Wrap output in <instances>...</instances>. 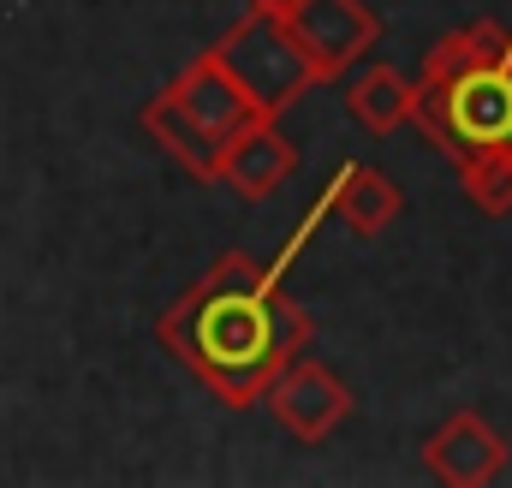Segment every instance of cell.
<instances>
[{"instance_id": "obj_1", "label": "cell", "mask_w": 512, "mask_h": 488, "mask_svg": "<svg viewBox=\"0 0 512 488\" xmlns=\"http://www.w3.org/2000/svg\"><path fill=\"white\" fill-rule=\"evenodd\" d=\"M316 322L286 298L280 262H256L251 250H221L203 280H191L161 316L155 340L191 369L227 411H245L262 387L310 352Z\"/></svg>"}, {"instance_id": "obj_2", "label": "cell", "mask_w": 512, "mask_h": 488, "mask_svg": "<svg viewBox=\"0 0 512 488\" xmlns=\"http://www.w3.org/2000/svg\"><path fill=\"white\" fill-rule=\"evenodd\" d=\"M405 120H417L453 167L512 161V24L477 18L447 30L411 84Z\"/></svg>"}, {"instance_id": "obj_3", "label": "cell", "mask_w": 512, "mask_h": 488, "mask_svg": "<svg viewBox=\"0 0 512 488\" xmlns=\"http://www.w3.org/2000/svg\"><path fill=\"white\" fill-rule=\"evenodd\" d=\"M256 108L239 96V84L221 72L215 54H197L149 108H143V131L191 173V179H215V161H221V143L251 120Z\"/></svg>"}, {"instance_id": "obj_4", "label": "cell", "mask_w": 512, "mask_h": 488, "mask_svg": "<svg viewBox=\"0 0 512 488\" xmlns=\"http://www.w3.org/2000/svg\"><path fill=\"white\" fill-rule=\"evenodd\" d=\"M209 54L221 60V72L239 84V96L251 102L256 114H274V120L316 84L310 66H304V54H298V42H292L286 24L268 18V12H251V18L227 24Z\"/></svg>"}, {"instance_id": "obj_5", "label": "cell", "mask_w": 512, "mask_h": 488, "mask_svg": "<svg viewBox=\"0 0 512 488\" xmlns=\"http://www.w3.org/2000/svg\"><path fill=\"white\" fill-rule=\"evenodd\" d=\"M280 24L298 42V54H304L316 84L346 78V66H358L376 48V36H382V18L364 0H292L280 12Z\"/></svg>"}, {"instance_id": "obj_6", "label": "cell", "mask_w": 512, "mask_h": 488, "mask_svg": "<svg viewBox=\"0 0 512 488\" xmlns=\"http://www.w3.org/2000/svg\"><path fill=\"white\" fill-rule=\"evenodd\" d=\"M262 399H268V411L280 417V429H286L292 441H304V447L328 441V435L352 417V387H346L328 364L304 358V352L262 387Z\"/></svg>"}, {"instance_id": "obj_7", "label": "cell", "mask_w": 512, "mask_h": 488, "mask_svg": "<svg viewBox=\"0 0 512 488\" xmlns=\"http://www.w3.org/2000/svg\"><path fill=\"white\" fill-rule=\"evenodd\" d=\"M512 447L483 411H453L429 441H423V471L447 488H483L507 471Z\"/></svg>"}, {"instance_id": "obj_8", "label": "cell", "mask_w": 512, "mask_h": 488, "mask_svg": "<svg viewBox=\"0 0 512 488\" xmlns=\"http://www.w3.org/2000/svg\"><path fill=\"white\" fill-rule=\"evenodd\" d=\"M292 173H298V149L274 114H251L221 143V161H215V179H227L245 203H268Z\"/></svg>"}, {"instance_id": "obj_9", "label": "cell", "mask_w": 512, "mask_h": 488, "mask_svg": "<svg viewBox=\"0 0 512 488\" xmlns=\"http://www.w3.org/2000/svg\"><path fill=\"white\" fill-rule=\"evenodd\" d=\"M322 209L352 233V239H376L387 221L405 209V197H399V185L376 173L370 161H352V167H340L334 173V185L322 191Z\"/></svg>"}, {"instance_id": "obj_10", "label": "cell", "mask_w": 512, "mask_h": 488, "mask_svg": "<svg viewBox=\"0 0 512 488\" xmlns=\"http://www.w3.org/2000/svg\"><path fill=\"white\" fill-rule=\"evenodd\" d=\"M346 108H352V120L364 125V131L387 137V131H399V125H405V114H411V84H405L393 66H370V72L352 84Z\"/></svg>"}, {"instance_id": "obj_11", "label": "cell", "mask_w": 512, "mask_h": 488, "mask_svg": "<svg viewBox=\"0 0 512 488\" xmlns=\"http://www.w3.org/2000/svg\"><path fill=\"white\" fill-rule=\"evenodd\" d=\"M459 185H465V197L477 203V215H489V221H507L512 215V161L459 167Z\"/></svg>"}, {"instance_id": "obj_12", "label": "cell", "mask_w": 512, "mask_h": 488, "mask_svg": "<svg viewBox=\"0 0 512 488\" xmlns=\"http://www.w3.org/2000/svg\"><path fill=\"white\" fill-rule=\"evenodd\" d=\"M286 6H292V0H251V12H268V18H280Z\"/></svg>"}]
</instances>
